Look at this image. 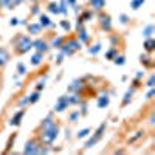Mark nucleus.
Returning <instances> with one entry per match:
<instances>
[{"label":"nucleus","mask_w":155,"mask_h":155,"mask_svg":"<svg viewBox=\"0 0 155 155\" xmlns=\"http://www.w3.org/2000/svg\"><path fill=\"white\" fill-rule=\"evenodd\" d=\"M23 115H25V109H23V107H20V110H19V112H16V115L11 118V121H9V126H19V124L22 123Z\"/></svg>","instance_id":"10"},{"label":"nucleus","mask_w":155,"mask_h":155,"mask_svg":"<svg viewBox=\"0 0 155 155\" xmlns=\"http://www.w3.org/2000/svg\"><path fill=\"white\" fill-rule=\"evenodd\" d=\"M27 104H30V99H28V96H23V98L19 101V107H25Z\"/></svg>","instance_id":"40"},{"label":"nucleus","mask_w":155,"mask_h":155,"mask_svg":"<svg viewBox=\"0 0 155 155\" xmlns=\"http://www.w3.org/2000/svg\"><path fill=\"white\" fill-rule=\"evenodd\" d=\"M99 25L104 31H112V19L106 12H101L99 14Z\"/></svg>","instance_id":"5"},{"label":"nucleus","mask_w":155,"mask_h":155,"mask_svg":"<svg viewBox=\"0 0 155 155\" xmlns=\"http://www.w3.org/2000/svg\"><path fill=\"white\" fill-rule=\"evenodd\" d=\"M153 95H155V88L152 87V88L149 90V92H147V95H146V98H147V99H150V98H153Z\"/></svg>","instance_id":"43"},{"label":"nucleus","mask_w":155,"mask_h":155,"mask_svg":"<svg viewBox=\"0 0 155 155\" xmlns=\"http://www.w3.org/2000/svg\"><path fill=\"white\" fill-rule=\"evenodd\" d=\"M45 81H47V76L44 78V79H41L37 82V85H36V90L37 92H41V90H44V87H45Z\"/></svg>","instance_id":"36"},{"label":"nucleus","mask_w":155,"mask_h":155,"mask_svg":"<svg viewBox=\"0 0 155 155\" xmlns=\"http://www.w3.org/2000/svg\"><path fill=\"white\" fill-rule=\"evenodd\" d=\"M61 27L65 30V31H70V30H71V25H70V22H67V20H62V22H61Z\"/></svg>","instance_id":"39"},{"label":"nucleus","mask_w":155,"mask_h":155,"mask_svg":"<svg viewBox=\"0 0 155 155\" xmlns=\"http://www.w3.org/2000/svg\"><path fill=\"white\" fill-rule=\"evenodd\" d=\"M109 102H110V99H109V96H107V93H106V95H101V96H98L96 106H98L99 109H106V107L109 106Z\"/></svg>","instance_id":"13"},{"label":"nucleus","mask_w":155,"mask_h":155,"mask_svg":"<svg viewBox=\"0 0 155 155\" xmlns=\"http://www.w3.org/2000/svg\"><path fill=\"white\" fill-rule=\"evenodd\" d=\"M144 50L147 51V53H152V51L155 50V41L153 37H147L144 41Z\"/></svg>","instance_id":"19"},{"label":"nucleus","mask_w":155,"mask_h":155,"mask_svg":"<svg viewBox=\"0 0 155 155\" xmlns=\"http://www.w3.org/2000/svg\"><path fill=\"white\" fill-rule=\"evenodd\" d=\"M135 93V87H132V88H129L127 92L124 93V98H123V106H127L129 102L132 101V95Z\"/></svg>","instance_id":"18"},{"label":"nucleus","mask_w":155,"mask_h":155,"mask_svg":"<svg viewBox=\"0 0 155 155\" xmlns=\"http://www.w3.org/2000/svg\"><path fill=\"white\" fill-rule=\"evenodd\" d=\"M64 58H65V56H64V54L61 53V54L58 56V61H56V62H58V64H62V62H64Z\"/></svg>","instance_id":"47"},{"label":"nucleus","mask_w":155,"mask_h":155,"mask_svg":"<svg viewBox=\"0 0 155 155\" xmlns=\"http://www.w3.org/2000/svg\"><path fill=\"white\" fill-rule=\"evenodd\" d=\"M116 54H118V50H116L115 47H112V48L107 51V53H106V59H109V61H113Z\"/></svg>","instance_id":"27"},{"label":"nucleus","mask_w":155,"mask_h":155,"mask_svg":"<svg viewBox=\"0 0 155 155\" xmlns=\"http://www.w3.org/2000/svg\"><path fill=\"white\" fill-rule=\"evenodd\" d=\"M31 9H33V11H31V14H39V9H41V8H39V5H34Z\"/></svg>","instance_id":"45"},{"label":"nucleus","mask_w":155,"mask_h":155,"mask_svg":"<svg viewBox=\"0 0 155 155\" xmlns=\"http://www.w3.org/2000/svg\"><path fill=\"white\" fill-rule=\"evenodd\" d=\"M76 39H78V41H79L81 44H87V42L90 41V36L87 34V31H85L84 27H79V28H78V36H76Z\"/></svg>","instance_id":"11"},{"label":"nucleus","mask_w":155,"mask_h":155,"mask_svg":"<svg viewBox=\"0 0 155 155\" xmlns=\"http://www.w3.org/2000/svg\"><path fill=\"white\" fill-rule=\"evenodd\" d=\"M31 2H37V0H31Z\"/></svg>","instance_id":"51"},{"label":"nucleus","mask_w":155,"mask_h":155,"mask_svg":"<svg viewBox=\"0 0 155 155\" xmlns=\"http://www.w3.org/2000/svg\"><path fill=\"white\" fill-rule=\"evenodd\" d=\"M106 127H107V124H106V123H102V124H101V126L96 129V130H95V134H93L92 137L88 138V141H87V143L84 144V147H85V149H90V147H93L95 144H98L99 141L102 140V137H104Z\"/></svg>","instance_id":"3"},{"label":"nucleus","mask_w":155,"mask_h":155,"mask_svg":"<svg viewBox=\"0 0 155 155\" xmlns=\"http://www.w3.org/2000/svg\"><path fill=\"white\" fill-rule=\"evenodd\" d=\"M58 135H59V126L53 120V116L48 115L45 120H42L41 127H39V134H37L39 143H42L45 146H50V144L54 143Z\"/></svg>","instance_id":"1"},{"label":"nucleus","mask_w":155,"mask_h":155,"mask_svg":"<svg viewBox=\"0 0 155 155\" xmlns=\"http://www.w3.org/2000/svg\"><path fill=\"white\" fill-rule=\"evenodd\" d=\"M33 48V41L30 36H17L14 39V50L17 54H25Z\"/></svg>","instance_id":"2"},{"label":"nucleus","mask_w":155,"mask_h":155,"mask_svg":"<svg viewBox=\"0 0 155 155\" xmlns=\"http://www.w3.org/2000/svg\"><path fill=\"white\" fill-rule=\"evenodd\" d=\"M8 61H9V53H8V50L0 48V67L5 65V64H8Z\"/></svg>","instance_id":"17"},{"label":"nucleus","mask_w":155,"mask_h":155,"mask_svg":"<svg viewBox=\"0 0 155 155\" xmlns=\"http://www.w3.org/2000/svg\"><path fill=\"white\" fill-rule=\"evenodd\" d=\"M113 64H115V65H124V64H126V58H124V56H118V54H116V56H115V59H113Z\"/></svg>","instance_id":"32"},{"label":"nucleus","mask_w":155,"mask_h":155,"mask_svg":"<svg viewBox=\"0 0 155 155\" xmlns=\"http://www.w3.org/2000/svg\"><path fill=\"white\" fill-rule=\"evenodd\" d=\"M153 84H155V74H150V78H149V81L146 82V85H147L149 88H152Z\"/></svg>","instance_id":"41"},{"label":"nucleus","mask_w":155,"mask_h":155,"mask_svg":"<svg viewBox=\"0 0 155 155\" xmlns=\"http://www.w3.org/2000/svg\"><path fill=\"white\" fill-rule=\"evenodd\" d=\"M143 135H144V132H143V130H138V132H137V134H135L132 138H129V141H127V143H129V144H134L135 141H138L140 138H143Z\"/></svg>","instance_id":"28"},{"label":"nucleus","mask_w":155,"mask_h":155,"mask_svg":"<svg viewBox=\"0 0 155 155\" xmlns=\"http://www.w3.org/2000/svg\"><path fill=\"white\" fill-rule=\"evenodd\" d=\"M141 78H144V71H138L137 76H135V79H141Z\"/></svg>","instance_id":"46"},{"label":"nucleus","mask_w":155,"mask_h":155,"mask_svg":"<svg viewBox=\"0 0 155 155\" xmlns=\"http://www.w3.org/2000/svg\"><path fill=\"white\" fill-rule=\"evenodd\" d=\"M9 23H11V27H16V25H19V19L17 17H12Z\"/></svg>","instance_id":"44"},{"label":"nucleus","mask_w":155,"mask_h":155,"mask_svg":"<svg viewBox=\"0 0 155 155\" xmlns=\"http://www.w3.org/2000/svg\"><path fill=\"white\" fill-rule=\"evenodd\" d=\"M44 61V53H39V51H36V53L31 56L30 62H31V65H39Z\"/></svg>","instance_id":"16"},{"label":"nucleus","mask_w":155,"mask_h":155,"mask_svg":"<svg viewBox=\"0 0 155 155\" xmlns=\"http://www.w3.org/2000/svg\"><path fill=\"white\" fill-rule=\"evenodd\" d=\"M68 98H67V95H62V96H59L58 98V101H56V104H54V112H58V113H61V112H64L65 109H68Z\"/></svg>","instance_id":"4"},{"label":"nucleus","mask_w":155,"mask_h":155,"mask_svg":"<svg viewBox=\"0 0 155 155\" xmlns=\"http://www.w3.org/2000/svg\"><path fill=\"white\" fill-rule=\"evenodd\" d=\"M79 118H81V112H78V110H76V112L70 113V121H71V123H76Z\"/></svg>","instance_id":"35"},{"label":"nucleus","mask_w":155,"mask_h":155,"mask_svg":"<svg viewBox=\"0 0 155 155\" xmlns=\"http://www.w3.org/2000/svg\"><path fill=\"white\" fill-rule=\"evenodd\" d=\"M17 73L19 74H25V73H27V67H25L23 62H17Z\"/></svg>","instance_id":"34"},{"label":"nucleus","mask_w":155,"mask_h":155,"mask_svg":"<svg viewBox=\"0 0 155 155\" xmlns=\"http://www.w3.org/2000/svg\"><path fill=\"white\" fill-rule=\"evenodd\" d=\"M37 147H39V141H36V140H30V141H27V143H25L23 153H25V155L37 153Z\"/></svg>","instance_id":"7"},{"label":"nucleus","mask_w":155,"mask_h":155,"mask_svg":"<svg viewBox=\"0 0 155 155\" xmlns=\"http://www.w3.org/2000/svg\"><path fill=\"white\" fill-rule=\"evenodd\" d=\"M16 137H17L16 134H12V135H11V138H9V141H8V146H6V152H9V149L12 147V143H14Z\"/></svg>","instance_id":"38"},{"label":"nucleus","mask_w":155,"mask_h":155,"mask_svg":"<svg viewBox=\"0 0 155 155\" xmlns=\"http://www.w3.org/2000/svg\"><path fill=\"white\" fill-rule=\"evenodd\" d=\"M140 62L144 64V67H147V68H150L153 65V59H152L150 54H141L140 56Z\"/></svg>","instance_id":"15"},{"label":"nucleus","mask_w":155,"mask_h":155,"mask_svg":"<svg viewBox=\"0 0 155 155\" xmlns=\"http://www.w3.org/2000/svg\"><path fill=\"white\" fill-rule=\"evenodd\" d=\"M84 87H85V84L82 79H74L71 84H68L67 90L70 93H81V90H84Z\"/></svg>","instance_id":"6"},{"label":"nucleus","mask_w":155,"mask_h":155,"mask_svg":"<svg viewBox=\"0 0 155 155\" xmlns=\"http://www.w3.org/2000/svg\"><path fill=\"white\" fill-rule=\"evenodd\" d=\"M28 99H30V104H34V102H37L39 99H41V93H39V92H34V93L28 95Z\"/></svg>","instance_id":"31"},{"label":"nucleus","mask_w":155,"mask_h":155,"mask_svg":"<svg viewBox=\"0 0 155 155\" xmlns=\"http://www.w3.org/2000/svg\"><path fill=\"white\" fill-rule=\"evenodd\" d=\"M153 31H155V27L150 23V25H146L144 27V30H143V36L147 39V37H152V34H153Z\"/></svg>","instance_id":"24"},{"label":"nucleus","mask_w":155,"mask_h":155,"mask_svg":"<svg viewBox=\"0 0 155 155\" xmlns=\"http://www.w3.org/2000/svg\"><path fill=\"white\" fill-rule=\"evenodd\" d=\"M144 2H146V0H130V8L134 11H137V9H140L141 6L144 5Z\"/></svg>","instance_id":"25"},{"label":"nucleus","mask_w":155,"mask_h":155,"mask_svg":"<svg viewBox=\"0 0 155 155\" xmlns=\"http://www.w3.org/2000/svg\"><path fill=\"white\" fill-rule=\"evenodd\" d=\"M33 48L39 51V53H47L50 50V45L45 41H42V39H36V41H33Z\"/></svg>","instance_id":"8"},{"label":"nucleus","mask_w":155,"mask_h":155,"mask_svg":"<svg viewBox=\"0 0 155 155\" xmlns=\"http://www.w3.org/2000/svg\"><path fill=\"white\" fill-rule=\"evenodd\" d=\"M64 44H65L68 48H71L73 51H78V50L82 48V44L78 41V39H74V37H70L68 41H64Z\"/></svg>","instance_id":"9"},{"label":"nucleus","mask_w":155,"mask_h":155,"mask_svg":"<svg viewBox=\"0 0 155 155\" xmlns=\"http://www.w3.org/2000/svg\"><path fill=\"white\" fill-rule=\"evenodd\" d=\"M149 123H150V124H153V123H155V115H153V113H150V118H149Z\"/></svg>","instance_id":"50"},{"label":"nucleus","mask_w":155,"mask_h":155,"mask_svg":"<svg viewBox=\"0 0 155 155\" xmlns=\"http://www.w3.org/2000/svg\"><path fill=\"white\" fill-rule=\"evenodd\" d=\"M90 5L93 6V9L101 11L102 8L106 6V0H90Z\"/></svg>","instance_id":"20"},{"label":"nucleus","mask_w":155,"mask_h":155,"mask_svg":"<svg viewBox=\"0 0 155 155\" xmlns=\"http://www.w3.org/2000/svg\"><path fill=\"white\" fill-rule=\"evenodd\" d=\"M48 11L51 14H59V5L56 2H50L48 3Z\"/></svg>","instance_id":"26"},{"label":"nucleus","mask_w":155,"mask_h":155,"mask_svg":"<svg viewBox=\"0 0 155 155\" xmlns=\"http://www.w3.org/2000/svg\"><path fill=\"white\" fill-rule=\"evenodd\" d=\"M28 27V31H30V34H33V36H37V34H41V31H42V27H41V23H28L27 25Z\"/></svg>","instance_id":"14"},{"label":"nucleus","mask_w":155,"mask_h":155,"mask_svg":"<svg viewBox=\"0 0 155 155\" xmlns=\"http://www.w3.org/2000/svg\"><path fill=\"white\" fill-rule=\"evenodd\" d=\"M0 8L2 9H12V2L11 0H0Z\"/></svg>","instance_id":"29"},{"label":"nucleus","mask_w":155,"mask_h":155,"mask_svg":"<svg viewBox=\"0 0 155 155\" xmlns=\"http://www.w3.org/2000/svg\"><path fill=\"white\" fill-rule=\"evenodd\" d=\"M58 5H59V14L67 16V14H68V5H67L65 0H61V2H59Z\"/></svg>","instance_id":"23"},{"label":"nucleus","mask_w":155,"mask_h":155,"mask_svg":"<svg viewBox=\"0 0 155 155\" xmlns=\"http://www.w3.org/2000/svg\"><path fill=\"white\" fill-rule=\"evenodd\" d=\"M11 2H12V6H17V5H20L23 2V0H11Z\"/></svg>","instance_id":"48"},{"label":"nucleus","mask_w":155,"mask_h":155,"mask_svg":"<svg viewBox=\"0 0 155 155\" xmlns=\"http://www.w3.org/2000/svg\"><path fill=\"white\" fill-rule=\"evenodd\" d=\"M92 17H93V12H92V11H85L84 14L81 16V19H82L84 22H85V20H90V19H92Z\"/></svg>","instance_id":"37"},{"label":"nucleus","mask_w":155,"mask_h":155,"mask_svg":"<svg viewBox=\"0 0 155 155\" xmlns=\"http://www.w3.org/2000/svg\"><path fill=\"white\" fill-rule=\"evenodd\" d=\"M65 2H67L68 6H74L76 5V0H65Z\"/></svg>","instance_id":"49"},{"label":"nucleus","mask_w":155,"mask_h":155,"mask_svg":"<svg viewBox=\"0 0 155 155\" xmlns=\"http://www.w3.org/2000/svg\"><path fill=\"white\" fill-rule=\"evenodd\" d=\"M101 47H102L101 44H96V45H93L92 48H88V53H90V54H98L99 51H101Z\"/></svg>","instance_id":"33"},{"label":"nucleus","mask_w":155,"mask_h":155,"mask_svg":"<svg viewBox=\"0 0 155 155\" xmlns=\"http://www.w3.org/2000/svg\"><path fill=\"white\" fill-rule=\"evenodd\" d=\"M68 98V104L71 106V104H81V96H79V93H71L70 96H67Z\"/></svg>","instance_id":"22"},{"label":"nucleus","mask_w":155,"mask_h":155,"mask_svg":"<svg viewBox=\"0 0 155 155\" xmlns=\"http://www.w3.org/2000/svg\"><path fill=\"white\" fill-rule=\"evenodd\" d=\"M88 135H90V129H88V127H85V129H81V130L76 134V137L79 138V140H81V138H87Z\"/></svg>","instance_id":"30"},{"label":"nucleus","mask_w":155,"mask_h":155,"mask_svg":"<svg viewBox=\"0 0 155 155\" xmlns=\"http://www.w3.org/2000/svg\"><path fill=\"white\" fill-rule=\"evenodd\" d=\"M39 19H41V27L42 28H54L56 27V23H53L48 19V16H45V14H41Z\"/></svg>","instance_id":"12"},{"label":"nucleus","mask_w":155,"mask_h":155,"mask_svg":"<svg viewBox=\"0 0 155 155\" xmlns=\"http://www.w3.org/2000/svg\"><path fill=\"white\" fill-rule=\"evenodd\" d=\"M120 20H121V23H123V25H126V23L129 22V17H127L126 14H121V16H120Z\"/></svg>","instance_id":"42"},{"label":"nucleus","mask_w":155,"mask_h":155,"mask_svg":"<svg viewBox=\"0 0 155 155\" xmlns=\"http://www.w3.org/2000/svg\"><path fill=\"white\" fill-rule=\"evenodd\" d=\"M64 41H65V37H64V36H58V37H54L53 39V41H51V45L50 47H53V48H61V45L64 44Z\"/></svg>","instance_id":"21"}]
</instances>
